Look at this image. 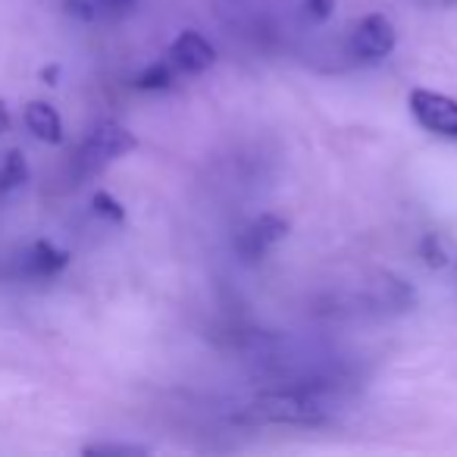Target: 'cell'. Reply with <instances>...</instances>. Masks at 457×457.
Instances as JSON below:
<instances>
[{
	"mask_svg": "<svg viewBox=\"0 0 457 457\" xmlns=\"http://www.w3.org/2000/svg\"><path fill=\"white\" fill-rule=\"evenodd\" d=\"M251 417L261 423L323 426L329 420V407L311 392H270L251 404Z\"/></svg>",
	"mask_w": 457,
	"mask_h": 457,
	"instance_id": "6da1fadb",
	"label": "cell"
},
{
	"mask_svg": "<svg viewBox=\"0 0 457 457\" xmlns=\"http://www.w3.org/2000/svg\"><path fill=\"white\" fill-rule=\"evenodd\" d=\"M135 147H138V138H135L122 122H113V120L97 122L88 138L82 141V147H79V166H82L85 172H97L107 163H113V160L126 157Z\"/></svg>",
	"mask_w": 457,
	"mask_h": 457,
	"instance_id": "7a4b0ae2",
	"label": "cell"
},
{
	"mask_svg": "<svg viewBox=\"0 0 457 457\" xmlns=\"http://www.w3.org/2000/svg\"><path fill=\"white\" fill-rule=\"evenodd\" d=\"M407 107L411 116L417 120L420 129H426L429 135L438 138H451L457 141V101L442 91H429V88H413L407 95Z\"/></svg>",
	"mask_w": 457,
	"mask_h": 457,
	"instance_id": "3957f363",
	"label": "cell"
},
{
	"mask_svg": "<svg viewBox=\"0 0 457 457\" xmlns=\"http://www.w3.org/2000/svg\"><path fill=\"white\" fill-rule=\"evenodd\" d=\"M398 47V29L386 13H370L351 29L348 51L351 57L363 60V63H379V60L392 57Z\"/></svg>",
	"mask_w": 457,
	"mask_h": 457,
	"instance_id": "277c9868",
	"label": "cell"
},
{
	"mask_svg": "<svg viewBox=\"0 0 457 457\" xmlns=\"http://www.w3.org/2000/svg\"><path fill=\"white\" fill-rule=\"evenodd\" d=\"M288 236V220L279 213H263L257 216L251 226H245L236 238V251L245 261H261L270 248H276L279 242H286Z\"/></svg>",
	"mask_w": 457,
	"mask_h": 457,
	"instance_id": "5b68a950",
	"label": "cell"
},
{
	"mask_svg": "<svg viewBox=\"0 0 457 457\" xmlns=\"http://www.w3.org/2000/svg\"><path fill=\"white\" fill-rule=\"evenodd\" d=\"M170 60L176 70L188 72V76H201V72H207L216 63V47L201 32H182L172 41Z\"/></svg>",
	"mask_w": 457,
	"mask_h": 457,
	"instance_id": "8992f818",
	"label": "cell"
},
{
	"mask_svg": "<svg viewBox=\"0 0 457 457\" xmlns=\"http://www.w3.org/2000/svg\"><path fill=\"white\" fill-rule=\"evenodd\" d=\"M70 267V254L63 248L51 242H35L32 248L22 251V257L16 261V273L26 279H54Z\"/></svg>",
	"mask_w": 457,
	"mask_h": 457,
	"instance_id": "52a82bcc",
	"label": "cell"
},
{
	"mask_svg": "<svg viewBox=\"0 0 457 457\" xmlns=\"http://www.w3.org/2000/svg\"><path fill=\"white\" fill-rule=\"evenodd\" d=\"M22 116H26L29 132L38 141H45V145H60L63 141V120L47 101H29Z\"/></svg>",
	"mask_w": 457,
	"mask_h": 457,
	"instance_id": "ba28073f",
	"label": "cell"
},
{
	"mask_svg": "<svg viewBox=\"0 0 457 457\" xmlns=\"http://www.w3.org/2000/svg\"><path fill=\"white\" fill-rule=\"evenodd\" d=\"M373 295H376V304L395 307V311H407V307L417 304V292H413L411 282H404L401 276L388 273V270L386 273H376Z\"/></svg>",
	"mask_w": 457,
	"mask_h": 457,
	"instance_id": "9c48e42d",
	"label": "cell"
},
{
	"mask_svg": "<svg viewBox=\"0 0 457 457\" xmlns=\"http://www.w3.org/2000/svg\"><path fill=\"white\" fill-rule=\"evenodd\" d=\"M172 82H176V70H172V60H154L151 66L135 76V88L138 91H170Z\"/></svg>",
	"mask_w": 457,
	"mask_h": 457,
	"instance_id": "30bf717a",
	"label": "cell"
},
{
	"mask_svg": "<svg viewBox=\"0 0 457 457\" xmlns=\"http://www.w3.org/2000/svg\"><path fill=\"white\" fill-rule=\"evenodd\" d=\"M29 182V163L22 151H7L0 160V191H13Z\"/></svg>",
	"mask_w": 457,
	"mask_h": 457,
	"instance_id": "8fae6325",
	"label": "cell"
},
{
	"mask_svg": "<svg viewBox=\"0 0 457 457\" xmlns=\"http://www.w3.org/2000/svg\"><path fill=\"white\" fill-rule=\"evenodd\" d=\"M420 257H423V263L429 270H445L451 261L448 245H445V238L438 232H426L423 242H420Z\"/></svg>",
	"mask_w": 457,
	"mask_h": 457,
	"instance_id": "7c38bea8",
	"label": "cell"
},
{
	"mask_svg": "<svg viewBox=\"0 0 457 457\" xmlns=\"http://www.w3.org/2000/svg\"><path fill=\"white\" fill-rule=\"evenodd\" d=\"M151 448L145 445H132V442H97V445H85L82 454H97V457H135V454H147Z\"/></svg>",
	"mask_w": 457,
	"mask_h": 457,
	"instance_id": "4fadbf2b",
	"label": "cell"
},
{
	"mask_svg": "<svg viewBox=\"0 0 457 457\" xmlns=\"http://www.w3.org/2000/svg\"><path fill=\"white\" fill-rule=\"evenodd\" d=\"M91 207H95V213L104 216L107 222H126V207H122L110 191H97V195L91 197Z\"/></svg>",
	"mask_w": 457,
	"mask_h": 457,
	"instance_id": "5bb4252c",
	"label": "cell"
},
{
	"mask_svg": "<svg viewBox=\"0 0 457 457\" xmlns=\"http://www.w3.org/2000/svg\"><path fill=\"white\" fill-rule=\"evenodd\" d=\"M304 10L313 22H329L336 13V0H304Z\"/></svg>",
	"mask_w": 457,
	"mask_h": 457,
	"instance_id": "9a60e30c",
	"label": "cell"
},
{
	"mask_svg": "<svg viewBox=\"0 0 457 457\" xmlns=\"http://www.w3.org/2000/svg\"><path fill=\"white\" fill-rule=\"evenodd\" d=\"M66 10H70L72 16H79V20H95L97 4L95 0H66Z\"/></svg>",
	"mask_w": 457,
	"mask_h": 457,
	"instance_id": "2e32d148",
	"label": "cell"
},
{
	"mask_svg": "<svg viewBox=\"0 0 457 457\" xmlns=\"http://www.w3.org/2000/svg\"><path fill=\"white\" fill-rule=\"evenodd\" d=\"M97 7H107V10H129V7H135L138 0H95Z\"/></svg>",
	"mask_w": 457,
	"mask_h": 457,
	"instance_id": "e0dca14e",
	"label": "cell"
},
{
	"mask_svg": "<svg viewBox=\"0 0 457 457\" xmlns=\"http://www.w3.org/2000/svg\"><path fill=\"white\" fill-rule=\"evenodd\" d=\"M7 129H10V110L0 104V135L7 132Z\"/></svg>",
	"mask_w": 457,
	"mask_h": 457,
	"instance_id": "ac0fdd59",
	"label": "cell"
}]
</instances>
